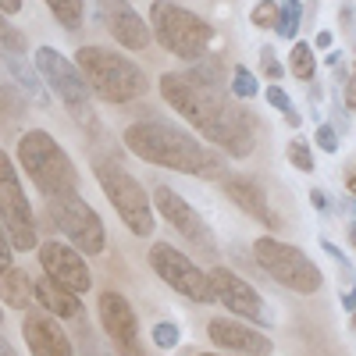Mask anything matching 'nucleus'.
Instances as JSON below:
<instances>
[{"label": "nucleus", "instance_id": "nucleus-1", "mask_svg": "<svg viewBox=\"0 0 356 356\" xmlns=\"http://www.w3.org/2000/svg\"><path fill=\"white\" fill-rule=\"evenodd\" d=\"M161 97L186 118L193 129H200L211 143H218L228 157H250L257 146L253 118L232 104L225 93H214L200 82H193L186 72H168L161 79Z\"/></svg>", "mask_w": 356, "mask_h": 356}, {"label": "nucleus", "instance_id": "nucleus-2", "mask_svg": "<svg viewBox=\"0 0 356 356\" xmlns=\"http://www.w3.org/2000/svg\"><path fill=\"white\" fill-rule=\"evenodd\" d=\"M125 146L146 164L200 175V178H225V157H218L211 146H203L186 129L161 122V118H146V122L129 125Z\"/></svg>", "mask_w": 356, "mask_h": 356}, {"label": "nucleus", "instance_id": "nucleus-3", "mask_svg": "<svg viewBox=\"0 0 356 356\" xmlns=\"http://www.w3.org/2000/svg\"><path fill=\"white\" fill-rule=\"evenodd\" d=\"M75 65L86 79V86L107 104H132L139 97L150 93V79L139 65H132L129 57L104 50V47H82L75 54Z\"/></svg>", "mask_w": 356, "mask_h": 356}, {"label": "nucleus", "instance_id": "nucleus-4", "mask_svg": "<svg viewBox=\"0 0 356 356\" xmlns=\"http://www.w3.org/2000/svg\"><path fill=\"white\" fill-rule=\"evenodd\" d=\"M18 161L29 171V178L40 186L43 196H65V193H79V171L72 164V157L57 146V139L50 132H25L18 139Z\"/></svg>", "mask_w": 356, "mask_h": 356}, {"label": "nucleus", "instance_id": "nucleus-5", "mask_svg": "<svg viewBox=\"0 0 356 356\" xmlns=\"http://www.w3.org/2000/svg\"><path fill=\"white\" fill-rule=\"evenodd\" d=\"M150 25H154L157 40L164 43V50H171L175 57H186V61H200L214 43V25L186 8L171 4V0H154Z\"/></svg>", "mask_w": 356, "mask_h": 356}, {"label": "nucleus", "instance_id": "nucleus-6", "mask_svg": "<svg viewBox=\"0 0 356 356\" xmlns=\"http://www.w3.org/2000/svg\"><path fill=\"white\" fill-rule=\"evenodd\" d=\"M93 175L97 182L104 186L111 207L118 211V218L125 221V228L132 235H139V239H150L154 235V207H150V196H146V189L139 186V178H132L125 168H118L111 161H93Z\"/></svg>", "mask_w": 356, "mask_h": 356}, {"label": "nucleus", "instance_id": "nucleus-7", "mask_svg": "<svg viewBox=\"0 0 356 356\" xmlns=\"http://www.w3.org/2000/svg\"><path fill=\"white\" fill-rule=\"evenodd\" d=\"M36 72H40V79L54 89V93L65 100L68 114L75 118L82 129H97L93 100H89V97H93V89L86 86L79 65H72L68 57L57 54L54 47H40V50H36Z\"/></svg>", "mask_w": 356, "mask_h": 356}, {"label": "nucleus", "instance_id": "nucleus-8", "mask_svg": "<svg viewBox=\"0 0 356 356\" xmlns=\"http://www.w3.org/2000/svg\"><path fill=\"white\" fill-rule=\"evenodd\" d=\"M253 257H257V264H260L278 285H285V289H292V292L310 296V292H317V289L324 285L321 267H317L303 250H296V246H289V243H278V239H271V235H264V239L253 243Z\"/></svg>", "mask_w": 356, "mask_h": 356}, {"label": "nucleus", "instance_id": "nucleus-9", "mask_svg": "<svg viewBox=\"0 0 356 356\" xmlns=\"http://www.w3.org/2000/svg\"><path fill=\"white\" fill-rule=\"evenodd\" d=\"M150 267L157 271V278L164 285H171L178 296H186L193 303H218L214 296V285H211V271H203V267L186 257L182 250H175L171 243H154L150 246Z\"/></svg>", "mask_w": 356, "mask_h": 356}, {"label": "nucleus", "instance_id": "nucleus-10", "mask_svg": "<svg viewBox=\"0 0 356 356\" xmlns=\"http://www.w3.org/2000/svg\"><path fill=\"white\" fill-rule=\"evenodd\" d=\"M47 207H50V221L57 225V232H61V235H68L75 250L93 253V257L104 253V246H107L104 221H100V214L79 193L47 196Z\"/></svg>", "mask_w": 356, "mask_h": 356}, {"label": "nucleus", "instance_id": "nucleus-11", "mask_svg": "<svg viewBox=\"0 0 356 356\" xmlns=\"http://www.w3.org/2000/svg\"><path fill=\"white\" fill-rule=\"evenodd\" d=\"M0 221H4L8 235H11V246L29 253L36 250V218H33V207H29V196L15 175L11 157L0 150Z\"/></svg>", "mask_w": 356, "mask_h": 356}, {"label": "nucleus", "instance_id": "nucleus-12", "mask_svg": "<svg viewBox=\"0 0 356 356\" xmlns=\"http://www.w3.org/2000/svg\"><path fill=\"white\" fill-rule=\"evenodd\" d=\"M154 203H157V214L178 232V235H186V243H193L200 253H207V257H214V250H218V243H214V232L207 228V221L196 214V207L193 203H186L178 193H171L168 186H161L157 182V189H154Z\"/></svg>", "mask_w": 356, "mask_h": 356}, {"label": "nucleus", "instance_id": "nucleus-13", "mask_svg": "<svg viewBox=\"0 0 356 356\" xmlns=\"http://www.w3.org/2000/svg\"><path fill=\"white\" fill-rule=\"evenodd\" d=\"M211 285H214V296H218V303L228 307L239 321H250V324H271V314H267L264 300H260V292L243 282L235 271H228V267H214L211 271Z\"/></svg>", "mask_w": 356, "mask_h": 356}, {"label": "nucleus", "instance_id": "nucleus-14", "mask_svg": "<svg viewBox=\"0 0 356 356\" xmlns=\"http://www.w3.org/2000/svg\"><path fill=\"white\" fill-rule=\"evenodd\" d=\"M97 310H100L104 332L118 346V353H122V356H143V349H139V321H136V310L129 307L125 296L114 292V289L100 292Z\"/></svg>", "mask_w": 356, "mask_h": 356}, {"label": "nucleus", "instance_id": "nucleus-15", "mask_svg": "<svg viewBox=\"0 0 356 356\" xmlns=\"http://www.w3.org/2000/svg\"><path fill=\"white\" fill-rule=\"evenodd\" d=\"M40 267L47 271V278H54L57 285L72 289L75 296H82L89 285H93V275H89L86 260L68 243H43L40 246Z\"/></svg>", "mask_w": 356, "mask_h": 356}, {"label": "nucleus", "instance_id": "nucleus-16", "mask_svg": "<svg viewBox=\"0 0 356 356\" xmlns=\"http://www.w3.org/2000/svg\"><path fill=\"white\" fill-rule=\"evenodd\" d=\"M207 335L214 346L243 353V356H271V339L257 328H246V321H232V317H214L207 324Z\"/></svg>", "mask_w": 356, "mask_h": 356}, {"label": "nucleus", "instance_id": "nucleus-17", "mask_svg": "<svg viewBox=\"0 0 356 356\" xmlns=\"http://www.w3.org/2000/svg\"><path fill=\"white\" fill-rule=\"evenodd\" d=\"M22 332H25V342H29V353L33 356H75L72 339L65 335L61 324H57V317L47 314V310L29 314Z\"/></svg>", "mask_w": 356, "mask_h": 356}, {"label": "nucleus", "instance_id": "nucleus-18", "mask_svg": "<svg viewBox=\"0 0 356 356\" xmlns=\"http://www.w3.org/2000/svg\"><path fill=\"white\" fill-rule=\"evenodd\" d=\"M97 8L111 29V36L129 47V50H146L150 47V29H146V22L125 4V0H97Z\"/></svg>", "mask_w": 356, "mask_h": 356}, {"label": "nucleus", "instance_id": "nucleus-19", "mask_svg": "<svg viewBox=\"0 0 356 356\" xmlns=\"http://www.w3.org/2000/svg\"><path fill=\"white\" fill-rule=\"evenodd\" d=\"M225 193L232 196L235 207H243L246 214H253L260 225H278L275 211H271V203H267V193L264 186L257 182V178H246V175H225Z\"/></svg>", "mask_w": 356, "mask_h": 356}, {"label": "nucleus", "instance_id": "nucleus-20", "mask_svg": "<svg viewBox=\"0 0 356 356\" xmlns=\"http://www.w3.org/2000/svg\"><path fill=\"white\" fill-rule=\"evenodd\" d=\"M36 300H40V307H43L47 314H54V317H82L79 296H75L72 289H65V285H57V282L47 278V275L36 282Z\"/></svg>", "mask_w": 356, "mask_h": 356}, {"label": "nucleus", "instance_id": "nucleus-21", "mask_svg": "<svg viewBox=\"0 0 356 356\" xmlns=\"http://www.w3.org/2000/svg\"><path fill=\"white\" fill-rule=\"evenodd\" d=\"M33 296H36V285L29 282V275L22 271V267H8V271H0V300H4L8 307L25 310L29 303H33Z\"/></svg>", "mask_w": 356, "mask_h": 356}, {"label": "nucleus", "instance_id": "nucleus-22", "mask_svg": "<svg viewBox=\"0 0 356 356\" xmlns=\"http://www.w3.org/2000/svg\"><path fill=\"white\" fill-rule=\"evenodd\" d=\"M193 82H200V86H207V89H214V93H225L228 89V72H225V65L218 61V57H211V54H203L200 61H193V72H186Z\"/></svg>", "mask_w": 356, "mask_h": 356}, {"label": "nucleus", "instance_id": "nucleus-23", "mask_svg": "<svg viewBox=\"0 0 356 356\" xmlns=\"http://www.w3.org/2000/svg\"><path fill=\"white\" fill-rule=\"evenodd\" d=\"M22 118H25V97L15 86L0 82V125H15Z\"/></svg>", "mask_w": 356, "mask_h": 356}, {"label": "nucleus", "instance_id": "nucleus-24", "mask_svg": "<svg viewBox=\"0 0 356 356\" xmlns=\"http://www.w3.org/2000/svg\"><path fill=\"white\" fill-rule=\"evenodd\" d=\"M289 68H292V75H296V79H303V82H310V79H314L317 65H314V50H310V43H296V47H292Z\"/></svg>", "mask_w": 356, "mask_h": 356}, {"label": "nucleus", "instance_id": "nucleus-25", "mask_svg": "<svg viewBox=\"0 0 356 356\" xmlns=\"http://www.w3.org/2000/svg\"><path fill=\"white\" fill-rule=\"evenodd\" d=\"M47 8L54 11V18L65 29H72V33L82 25V0H47Z\"/></svg>", "mask_w": 356, "mask_h": 356}, {"label": "nucleus", "instance_id": "nucleus-26", "mask_svg": "<svg viewBox=\"0 0 356 356\" xmlns=\"http://www.w3.org/2000/svg\"><path fill=\"white\" fill-rule=\"evenodd\" d=\"M278 33L285 40H292L296 33H300V0H285V4L278 8Z\"/></svg>", "mask_w": 356, "mask_h": 356}, {"label": "nucleus", "instance_id": "nucleus-27", "mask_svg": "<svg viewBox=\"0 0 356 356\" xmlns=\"http://www.w3.org/2000/svg\"><path fill=\"white\" fill-rule=\"evenodd\" d=\"M285 154H289V164H292V168H300L303 175H310V171H314V154H310V143H303V139H292Z\"/></svg>", "mask_w": 356, "mask_h": 356}, {"label": "nucleus", "instance_id": "nucleus-28", "mask_svg": "<svg viewBox=\"0 0 356 356\" xmlns=\"http://www.w3.org/2000/svg\"><path fill=\"white\" fill-rule=\"evenodd\" d=\"M8 72L29 89V93H40V75L33 72V68H29L25 61H22V57H8Z\"/></svg>", "mask_w": 356, "mask_h": 356}, {"label": "nucleus", "instance_id": "nucleus-29", "mask_svg": "<svg viewBox=\"0 0 356 356\" xmlns=\"http://www.w3.org/2000/svg\"><path fill=\"white\" fill-rule=\"evenodd\" d=\"M0 47H4V50H11V54H22V50H25V40H22V33H18V29L8 22V15H4V11H0Z\"/></svg>", "mask_w": 356, "mask_h": 356}, {"label": "nucleus", "instance_id": "nucleus-30", "mask_svg": "<svg viewBox=\"0 0 356 356\" xmlns=\"http://www.w3.org/2000/svg\"><path fill=\"white\" fill-rule=\"evenodd\" d=\"M232 93L239 97V100L257 97V79H253V72H246V68H235V75H232Z\"/></svg>", "mask_w": 356, "mask_h": 356}, {"label": "nucleus", "instance_id": "nucleus-31", "mask_svg": "<svg viewBox=\"0 0 356 356\" xmlns=\"http://www.w3.org/2000/svg\"><path fill=\"white\" fill-rule=\"evenodd\" d=\"M253 25H257V29L278 25V4H275V0H260V4L253 8Z\"/></svg>", "mask_w": 356, "mask_h": 356}, {"label": "nucleus", "instance_id": "nucleus-32", "mask_svg": "<svg viewBox=\"0 0 356 356\" xmlns=\"http://www.w3.org/2000/svg\"><path fill=\"white\" fill-rule=\"evenodd\" d=\"M154 346H157V349H175V346H178V324L161 321L157 328H154Z\"/></svg>", "mask_w": 356, "mask_h": 356}, {"label": "nucleus", "instance_id": "nucleus-33", "mask_svg": "<svg viewBox=\"0 0 356 356\" xmlns=\"http://www.w3.org/2000/svg\"><path fill=\"white\" fill-rule=\"evenodd\" d=\"M260 65H264V75L271 79V82L285 75V68H282V61L275 57V50H271V47H264V50H260Z\"/></svg>", "mask_w": 356, "mask_h": 356}, {"label": "nucleus", "instance_id": "nucleus-34", "mask_svg": "<svg viewBox=\"0 0 356 356\" xmlns=\"http://www.w3.org/2000/svg\"><path fill=\"white\" fill-rule=\"evenodd\" d=\"M267 104H271V107H278L282 114H289V111H292V100H289V93H285L282 86H275V82L267 86Z\"/></svg>", "mask_w": 356, "mask_h": 356}, {"label": "nucleus", "instance_id": "nucleus-35", "mask_svg": "<svg viewBox=\"0 0 356 356\" xmlns=\"http://www.w3.org/2000/svg\"><path fill=\"white\" fill-rule=\"evenodd\" d=\"M317 146H321V150H328V154H335L339 150V132L332 125H321L317 129Z\"/></svg>", "mask_w": 356, "mask_h": 356}, {"label": "nucleus", "instance_id": "nucleus-36", "mask_svg": "<svg viewBox=\"0 0 356 356\" xmlns=\"http://www.w3.org/2000/svg\"><path fill=\"white\" fill-rule=\"evenodd\" d=\"M82 356H111V353H107V349L93 339V332H89L86 324H82Z\"/></svg>", "mask_w": 356, "mask_h": 356}, {"label": "nucleus", "instance_id": "nucleus-37", "mask_svg": "<svg viewBox=\"0 0 356 356\" xmlns=\"http://www.w3.org/2000/svg\"><path fill=\"white\" fill-rule=\"evenodd\" d=\"M11 235H8V228H4V221H0V271H8L11 267Z\"/></svg>", "mask_w": 356, "mask_h": 356}, {"label": "nucleus", "instance_id": "nucleus-38", "mask_svg": "<svg viewBox=\"0 0 356 356\" xmlns=\"http://www.w3.org/2000/svg\"><path fill=\"white\" fill-rule=\"evenodd\" d=\"M332 43H335V36L324 29V33H317V40H314V47H321V50H332Z\"/></svg>", "mask_w": 356, "mask_h": 356}, {"label": "nucleus", "instance_id": "nucleus-39", "mask_svg": "<svg viewBox=\"0 0 356 356\" xmlns=\"http://www.w3.org/2000/svg\"><path fill=\"white\" fill-rule=\"evenodd\" d=\"M342 307H346V310H349V314H353V310H356V285H353V289H346V292H342Z\"/></svg>", "mask_w": 356, "mask_h": 356}, {"label": "nucleus", "instance_id": "nucleus-40", "mask_svg": "<svg viewBox=\"0 0 356 356\" xmlns=\"http://www.w3.org/2000/svg\"><path fill=\"white\" fill-rule=\"evenodd\" d=\"M346 107H353V111H356V79H349V82H346Z\"/></svg>", "mask_w": 356, "mask_h": 356}, {"label": "nucleus", "instance_id": "nucleus-41", "mask_svg": "<svg viewBox=\"0 0 356 356\" xmlns=\"http://www.w3.org/2000/svg\"><path fill=\"white\" fill-rule=\"evenodd\" d=\"M0 11H4V15H18L22 11V0H0Z\"/></svg>", "mask_w": 356, "mask_h": 356}, {"label": "nucleus", "instance_id": "nucleus-42", "mask_svg": "<svg viewBox=\"0 0 356 356\" xmlns=\"http://www.w3.org/2000/svg\"><path fill=\"white\" fill-rule=\"evenodd\" d=\"M310 203L317 207V211H324V207H328V196H324L321 189H314V193H310Z\"/></svg>", "mask_w": 356, "mask_h": 356}, {"label": "nucleus", "instance_id": "nucleus-43", "mask_svg": "<svg viewBox=\"0 0 356 356\" xmlns=\"http://www.w3.org/2000/svg\"><path fill=\"white\" fill-rule=\"evenodd\" d=\"M353 22H356V8H353V4H346V8H342V25H346V29H353Z\"/></svg>", "mask_w": 356, "mask_h": 356}, {"label": "nucleus", "instance_id": "nucleus-44", "mask_svg": "<svg viewBox=\"0 0 356 356\" xmlns=\"http://www.w3.org/2000/svg\"><path fill=\"white\" fill-rule=\"evenodd\" d=\"M0 356H15V349H11V346H8L4 339H0Z\"/></svg>", "mask_w": 356, "mask_h": 356}, {"label": "nucleus", "instance_id": "nucleus-45", "mask_svg": "<svg viewBox=\"0 0 356 356\" xmlns=\"http://www.w3.org/2000/svg\"><path fill=\"white\" fill-rule=\"evenodd\" d=\"M346 189H349V196H356V175H349V182H346Z\"/></svg>", "mask_w": 356, "mask_h": 356}, {"label": "nucleus", "instance_id": "nucleus-46", "mask_svg": "<svg viewBox=\"0 0 356 356\" xmlns=\"http://www.w3.org/2000/svg\"><path fill=\"white\" fill-rule=\"evenodd\" d=\"M349 246H353V250H356V221H353V225H349Z\"/></svg>", "mask_w": 356, "mask_h": 356}, {"label": "nucleus", "instance_id": "nucleus-47", "mask_svg": "<svg viewBox=\"0 0 356 356\" xmlns=\"http://www.w3.org/2000/svg\"><path fill=\"white\" fill-rule=\"evenodd\" d=\"M353 328H356V310H353Z\"/></svg>", "mask_w": 356, "mask_h": 356}, {"label": "nucleus", "instance_id": "nucleus-48", "mask_svg": "<svg viewBox=\"0 0 356 356\" xmlns=\"http://www.w3.org/2000/svg\"><path fill=\"white\" fill-rule=\"evenodd\" d=\"M196 356H214V353H196Z\"/></svg>", "mask_w": 356, "mask_h": 356}, {"label": "nucleus", "instance_id": "nucleus-49", "mask_svg": "<svg viewBox=\"0 0 356 356\" xmlns=\"http://www.w3.org/2000/svg\"><path fill=\"white\" fill-rule=\"evenodd\" d=\"M0 324H4V310H0Z\"/></svg>", "mask_w": 356, "mask_h": 356}]
</instances>
